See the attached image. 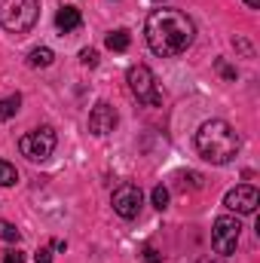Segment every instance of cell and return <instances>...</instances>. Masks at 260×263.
<instances>
[{"mask_svg": "<svg viewBox=\"0 0 260 263\" xmlns=\"http://www.w3.org/2000/svg\"><path fill=\"white\" fill-rule=\"evenodd\" d=\"M144 37H147V46L159 59H175V55H181L193 46L196 25L181 9H153L147 15Z\"/></svg>", "mask_w": 260, "mask_h": 263, "instance_id": "obj_1", "label": "cell"}, {"mask_svg": "<svg viewBox=\"0 0 260 263\" xmlns=\"http://www.w3.org/2000/svg\"><path fill=\"white\" fill-rule=\"evenodd\" d=\"M239 144H242L239 135H236V129L227 120H208V123H202L199 132H196V150L211 165L233 162L236 153H239Z\"/></svg>", "mask_w": 260, "mask_h": 263, "instance_id": "obj_2", "label": "cell"}, {"mask_svg": "<svg viewBox=\"0 0 260 263\" xmlns=\"http://www.w3.org/2000/svg\"><path fill=\"white\" fill-rule=\"evenodd\" d=\"M40 18V0H0V25L9 34H28Z\"/></svg>", "mask_w": 260, "mask_h": 263, "instance_id": "obj_3", "label": "cell"}, {"mask_svg": "<svg viewBox=\"0 0 260 263\" xmlns=\"http://www.w3.org/2000/svg\"><path fill=\"white\" fill-rule=\"evenodd\" d=\"M18 150L31 162H46L52 156V150H55V132L49 129V126H40V129L28 132V135L18 138Z\"/></svg>", "mask_w": 260, "mask_h": 263, "instance_id": "obj_4", "label": "cell"}, {"mask_svg": "<svg viewBox=\"0 0 260 263\" xmlns=\"http://www.w3.org/2000/svg\"><path fill=\"white\" fill-rule=\"evenodd\" d=\"M129 89L135 92L138 101H144V104H150V107H159V104H162V95H159V89H156L153 70L147 65L129 67Z\"/></svg>", "mask_w": 260, "mask_h": 263, "instance_id": "obj_5", "label": "cell"}, {"mask_svg": "<svg viewBox=\"0 0 260 263\" xmlns=\"http://www.w3.org/2000/svg\"><path fill=\"white\" fill-rule=\"evenodd\" d=\"M239 233H242V223H239L236 217H230V214H220V217L214 220V230H211V245H214V251L224 254V257H230V254L236 251V245H239Z\"/></svg>", "mask_w": 260, "mask_h": 263, "instance_id": "obj_6", "label": "cell"}, {"mask_svg": "<svg viewBox=\"0 0 260 263\" xmlns=\"http://www.w3.org/2000/svg\"><path fill=\"white\" fill-rule=\"evenodd\" d=\"M110 205H114V211L120 214V217H138V211H141V205H144V193H141V187L138 184H120L117 190H114V196H110Z\"/></svg>", "mask_w": 260, "mask_h": 263, "instance_id": "obj_7", "label": "cell"}, {"mask_svg": "<svg viewBox=\"0 0 260 263\" xmlns=\"http://www.w3.org/2000/svg\"><path fill=\"white\" fill-rule=\"evenodd\" d=\"M224 205H227L230 211H236V214H254L257 205H260V193L251 184H242V187H236V190L227 193Z\"/></svg>", "mask_w": 260, "mask_h": 263, "instance_id": "obj_8", "label": "cell"}, {"mask_svg": "<svg viewBox=\"0 0 260 263\" xmlns=\"http://www.w3.org/2000/svg\"><path fill=\"white\" fill-rule=\"evenodd\" d=\"M117 129V110L107 104V101H98L89 114V132L92 135H107V132Z\"/></svg>", "mask_w": 260, "mask_h": 263, "instance_id": "obj_9", "label": "cell"}, {"mask_svg": "<svg viewBox=\"0 0 260 263\" xmlns=\"http://www.w3.org/2000/svg\"><path fill=\"white\" fill-rule=\"evenodd\" d=\"M55 25H59V31H77L80 25H83V15H80V9L77 6H62L59 12H55Z\"/></svg>", "mask_w": 260, "mask_h": 263, "instance_id": "obj_10", "label": "cell"}, {"mask_svg": "<svg viewBox=\"0 0 260 263\" xmlns=\"http://www.w3.org/2000/svg\"><path fill=\"white\" fill-rule=\"evenodd\" d=\"M104 43H107V49H114V52H126V49H129V43H132V37H129V31H123V28H120V31H110Z\"/></svg>", "mask_w": 260, "mask_h": 263, "instance_id": "obj_11", "label": "cell"}, {"mask_svg": "<svg viewBox=\"0 0 260 263\" xmlns=\"http://www.w3.org/2000/svg\"><path fill=\"white\" fill-rule=\"evenodd\" d=\"M18 107H22V95H6V98H0V120L15 117Z\"/></svg>", "mask_w": 260, "mask_h": 263, "instance_id": "obj_12", "label": "cell"}, {"mask_svg": "<svg viewBox=\"0 0 260 263\" xmlns=\"http://www.w3.org/2000/svg\"><path fill=\"white\" fill-rule=\"evenodd\" d=\"M52 49H46V46H37L31 55H28V62H31V67H49L52 65Z\"/></svg>", "mask_w": 260, "mask_h": 263, "instance_id": "obj_13", "label": "cell"}, {"mask_svg": "<svg viewBox=\"0 0 260 263\" xmlns=\"http://www.w3.org/2000/svg\"><path fill=\"white\" fill-rule=\"evenodd\" d=\"M18 181V172H15V165H9L6 159H0V187H12Z\"/></svg>", "mask_w": 260, "mask_h": 263, "instance_id": "obj_14", "label": "cell"}, {"mask_svg": "<svg viewBox=\"0 0 260 263\" xmlns=\"http://www.w3.org/2000/svg\"><path fill=\"white\" fill-rule=\"evenodd\" d=\"M0 239H3V242H18V239H22V233H18L9 220H0Z\"/></svg>", "mask_w": 260, "mask_h": 263, "instance_id": "obj_15", "label": "cell"}, {"mask_svg": "<svg viewBox=\"0 0 260 263\" xmlns=\"http://www.w3.org/2000/svg\"><path fill=\"white\" fill-rule=\"evenodd\" d=\"M153 205H156L159 211L169 205V190H165V187H156V190H153Z\"/></svg>", "mask_w": 260, "mask_h": 263, "instance_id": "obj_16", "label": "cell"}, {"mask_svg": "<svg viewBox=\"0 0 260 263\" xmlns=\"http://www.w3.org/2000/svg\"><path fill=\"white\" fill-rule=\"evenodd\" d=\"M80 62L86 67H95L98 65V52H95V49H83V52H80Z\"/></svg>", "mask_w": 260, "mask_h": 263, "instance_id": "obj_17", "label": "cell"}, {"mask_svg": "<svg viewBox=\"0 0 260 263\" xmlns=\"http://www.w3.org/2000/svg\"><path fill=\"white\" fill-rule=\"evenodd\" d=\"M3 263H25V254L15 251V248H9V251L3 254Z\"/></svg>", "mask_w": 260, "mask_h": 263, "instance_id": "obj_18", "label": "cell"}, {"mask_svg": "<svg viewBox=\"0 0 260 263\" xmlns=\"http://www.w3.org/2000/svg\"><path fill=\"white\" fill-rule=\"evenodd\" d=\"M34 260L37 263H52V251H49V248H40V251L34 254Z\"/></svg>", "mask_w": 260, "mask_h": 263, "instance_id": "obj_19", "label": "cell"}, {"mask_svg": "<svg viewBox=\"0 0 260 263\" xmlns=\"http://www.w3.org/2000/svg\"><path fill=\"white\" fill-rule=\"evenodd\" d=\"M144 263H159V254L153 248H144Z\"/></svg>", "mask_w": 260, "mask_h": 263, "instance_id": "obj_20", "label": "cell"}, {"mask_svg": "<svg viewBox=\"0 0 260 263\" xmlns=\"http://www.w3.org/2000/svg\"><path fill=\"white\" fill-rule=\"evenodd\" d=\"M245 3H248L251 9H260V0H245Z\"/></svg>", "mask_w": 260, "mask_h": 263, "instance_id": "obj_21", "label": "cell"}, {"mask_svg": "<svg viewBox=\"0 0 260 263\" xmlns=\"http://www.w3.org/2000/svg\"><path fill=\"white\" fill-rule=\"evenodd\" d=\"M196 263H214V260H208V257H202V260H196Z\"/></svg>", "mask_w": 260, "mask_h": 263, "instance_id": "obj_22", "label": "cell"}]
</instances>
